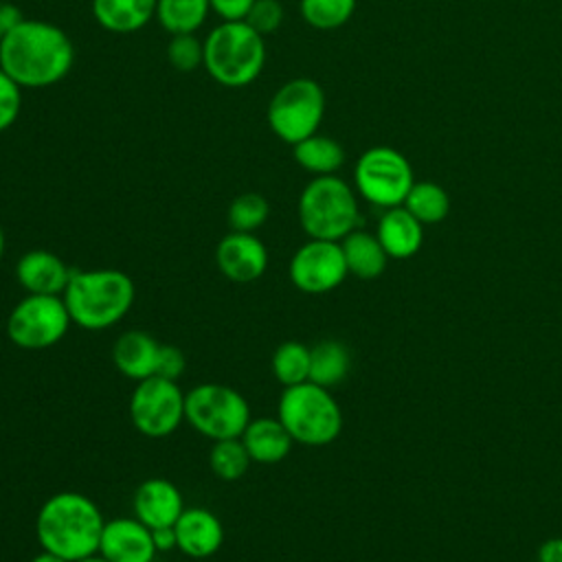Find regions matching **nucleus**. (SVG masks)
Segmentation results:
<instances>
[{
    "label": "nucleus",
    "mask_w": 562,
    "mask_h": 562,
    "mask_svg": "<svg viewBox=\"0 0 562 562\" xmlns=\"http://www.w3.org/2000/svg\"><path fill=\"white\" fill-rule=\"evenodd\" d=\"M75 64V46L64 29L24 18L0 40V68L22 88H48Z\"/></svg>",
    "instance_id": "f257e3e1"
},
{
    "label": "nucleus",
    "mask_w": 562,
    "mask_h": 562,
    "mask_svg": "<svg viewBox=\"0 0 562 562\" xmlns=\"http://www.w3.org/2000/svg\"><path fill=\"white\" fill-rule=\"evenodd\" d=\"M105 518L99 505L81 492L48 496L35 516V536L44 551L77 562L99 551Z\"/></svg>",
    "instance_id": "f03ea898"
},
{
    "label": "nucleus",
    "mask_w": 562,
    "mask_h": 562,
    "mask_svg": "<svg viewBox=\"0 0 562 562\" xmlns=\"http://www.w3.org/2000/svg\"><path fill=\"white\" fill-rule=\"evenodd\" d=\"M61 299L75 325L88 331H103L127 316L136 288L123 270H72Z\"/></svg>",
    "instance_id": "7ed1b4c3"
},
{
    "label": "nucleus",
    "mask_w": 562,
    "mask_h": 562,
    "mask_svg": "<svg viewBox=\"0 0 562 562\" xmlns=\"http://www.w3.org/2000/svg\"><path fill=\"white\" fill-rule=\"evenodd\" d=\"M266 64V42L244 20L220 22L204 40V68L226 88L252 83Z\"/></svg>",
    "instance_id": "20e7f679"
},
{
    "label": "nucleus",
    "mask_w": 562,
    "mask_h": 562,
    "mask_svg": "<svg viewBox=\"0 0 562 562\" xmlns=\"http://www.w3.org/2000/svg\"><path fill=\"white\" fill-rule=\"evenodd\" d=\"M299 224L312 239L340 241L360 224L356 191L338 176H314L301 191Z\"/></svg>",
    "instance_id": "39448f33"
},
{
    "label": "nucleus",
    "mask_w": 562,
    "mask_h": 562,
    "mask_svg": "<svg viewBox=\"0 0 562 562\" xmlns=\"http://www.w3.org/2000/svg\"><path fill=\"white\" fill-rule=\"evenodd\" d=\"M277 417L294 443L303 446H327L338 439L342 430V411L338 402L329 389L310 380L283 389L277 404Z\"/></svg>",
    "instance_id": "423d86ee"
},
{
    "label": "nucleus",
    "mask_w": 562,
    "mask_h": 562,
    "mask_svg": "<svg viewBox=\"0 0 562 562\" xmlns=\"http://www.w3.org/2000/svg\"><path fill=\"white\" fill-rule=\"evenodd\" d=\"M250 419L246 397L233 386L202 382L184 393V422L211 441L241 437Z\"/></svg>",
    "instance_id": "0eeeda50"
},
{
    "label": "nucleus",
    "mask_w": 562,
    "mask_h": 562,
    "mask_svg": "<svg viewBox=\"0 0 562 562\" xmlns=\"http://www.w3.org/2000/svg\"><path fill=\"white\" fill-rule=\"evenodd\" d=\"M325 116V92L310 77L285 81L270 99L266 119L277 138L288 145L318 132Z\"/></svg>",
    "instance_id": "6e6552de"
},
{
    "label": "nucleus",
    "mask_w": 562,
    "mask_h": 562,
    "mask_svg": "<svg viewBox=\"0 0 562 562\" xmlns=\"http://www.w3.org/2000/svg\"><path fill=\"white\" fill-rule=\"evenodd\" d=\"M70 325L72 318L61 296L26 294L7 318V336L20 349L40 351L61 342Z\"/></svg>",
    "instance_id": "1a4fd4ad"
},
{
    "label": "nucleus",
    "mask_w": 562,
    "mask_h": 562,
    "mask_svg": "<svg viewBox=\"0 0 562 562\" xmlns=\"http://www.w3.org/2000/svg\"><path fill=\"white\" fill-rule=\"evenodd\" d=\"M413 182L415 178L408 158L393 147H371L353 167L356 193L380 209L404 204Z\"/></svg>",
    "instance_id": "9d476101"
},
{
    "label": "nucleus",
    "mask_w": 562,
    "mask_h": 562,
    "mask_svg": "<svg viewBox=\"0 0 562 562\" xmlns=\"http://www.w3.org/2000/svg\"><path fill=\"white\" fill-rule=\"evenodd\" d=\"M130 419L149 439L169 437L184 422V391L176 380L162 375L136 382L130 395Z\"/></svg>",
    "instance_id": "9b49d317"
},
{
    "label": "nucleus",
    "mask_w": 562,
    "mask_h": 562,
    "mask_svg": "<svg viewBox=\"0 0 562 562\" xmlns=\"http://www.w3.org/2000/svg\"><path fill=\"white\" fill-rule=\"evenodd\" d=\"M290 281L305 294H325L347 279V263L340 241L307 239L301 244L288 266Z\"/></svg>",
    "instance_id": "f8f14e48"
},
{
    "label": "nucleus",
    "mask_w": 562,
    "mask_h": 562,
    "mask_svg": "<svg viewBox=\"0 0 562 562\" xmlns=\"http://www.w3.org/2000/svg\"><path fill=\"white\" fill-rule=\"evenodd\" d=\"M220 272L235 283H250L268 268V248L255 233H226L215 248Z\"/></svg>",
    "instance_id": "ddd939ff"
},
{
    "label": "nucleus",
    "mask_w": 562,
    "mask_h": 562,
    "mask_svg": "<svg viewBox=\"0 0 562 562\" xmlns=\"http://www.w3.org/2000/svg\"><path fill=\"white\" fill-rule=\"evenodd\" d=\"M99 553L110 562H154L158 555L151 529L136 516H119L105 520Z\"/></svg>",
    "instance_id": "4468645a"
},
{
    "label": "nucleus",
    "mask_w": 562,
    "mask_h": 562,
    "mask_svg": "<svg viewBox=\"0 0 562 562\" xmlns=\"http://www.w3.org/2000/svg\"><path fill=\"white\" fill-rule=\"evenodd\" d=\"M134 516L149 529L173 527L184 512V498L176 483L162 476H151L138 483L132 496Z\"/></svg>",
    "instance_id": "2eb2a0df"
},
{
    "label": "nucleus",
    "mask_w": 562,
    "mask_h": 562,
    "mask_svg": "<svg viewBox=\"0 0 562 562\" xmlns=\"http://www.w3.org/2000/svg\"><path fill=\"white\" fill-rule=\"evenodd\" d=\"M72 268L68 263L44 248H35L24 252L15 263V281L26 294H57L61 296Z\"/></svg>",
    "instance_id": "dca6fc26"
},
{
    "label": "nucleus",
    "mask_w": 562,
    "mask_h": 562,
    "mask_svg": "<svg viewBox=\"0 0 562 562\" xmlns=\"http://www.w3.org/2000/svg\"><path fill=\"white\" fill-rule=\"evenodd\" d=\"M173 529L178 551L195 560L215 555L224 542L222 520L206 507H184Z\"/></svg>",
    "instance_id": "f3484780"
},
{
    "label": "nucleus",
    "mask_w": 562,
    "mask_h": 562,
    "mask_svg": "<svg viewBox=\"0 0 562 562\" xmlns=\"http://www.w3.org/2000/svg\"><path fill=\"white\" fill-rule=\"evenodd\" d=\"M160 342L143 331V329H127L123 331L114 347H112V362L125 378L140 382L149 375H156Z\"/></svg>",
    "instance_id": "a211bd4d"
},
{
    "label": "nucleus",
    "mask_w": 562,
    "mask_h": 562,
    "mask_svg": "<svg viewBox=\"0 0 562 562\" xmlns=\"http://www.w3.org/2000/svg\"><path fill=\"white\" fill-rule=\"evenodd\" d=\"M375 235L389 259H408L422 248L424 224L400 204L384 209Z\"/></svg>",
    "instance_id": "6ab92c4d"
},
{
    "label": "nucleus",
    "mask_w": 562,
    "mask_h": 562,
    "mask_svg": "<svg viewBox=\"0 0 562 562\" xmlns=\"http://www.w3.org/2000/svg\"><path fill=\"white\" fill-rule=\"evenodd\" d=\"M239 439L246 446L252 463H263V465L283 461L294 446V439L290 437V432L285 430L279 417L250 419Z\"/></svg>",
    "instance_id": "aec40b11"
},
{
    "label": "nucleus",
    "mask_w": 562,
    "mask_h": 562,
    "mask_svg": "<svg viewBox=\"0 0 562 562\" xmlns=\"http://www.w3.org/2000/svg\"><path fill=\"white\" fill-rule=\"evenodd\" d=\"M340 248L345 255L347 272L353 274L356 279H362V281L378 279L386 268L389 255L382 248L378 235L373 233L356 228L340 239Z\"/></svg>",
    "instance_id": "412c9836"
},
{
    "label": "nucleus",
    "mask_w": 562,
    "mask_h": 562,
    "mask_svg": "<svg viewBox=\"0 0 562 562\" xmlns=\"http://www.w3.org/2000/svg\"><path fill=\"white\" fill-rule=\"evenodd\" d=\"M92 15L105 31L127 35L156 18V0H92Z\"/></svg>",
    "instance_id": "4be33fe9"
},
{
    "label": "nucleus",
    "mask_w": 562,
    "mask_h": 562,
    "mask_svg": "<svg viewBox=\"0 0 562 562\" xmlns=\"http://www.w3.org/2000/svg\"><path fill=\"white\" fill-rule=\"evenodd\" d=\"M292 156L301 169L314 176H331L345 165L342 145L318 132L292 145Z\"/></svg>",
    "instance_id": "5701e85b"
},
{
    "label": "nucleus",
    "mask_w": 562,
    "mask_h": 562,
    "mask_svg": "<svg viewBox=\"0 0 562 562\" xmlns=\"http://www.w3.org/2000/svg\"><path fill=\"white\" fill-rule=\"evenodd\" d=\"M351 367L349 349L340 340H318L310 347V382L325 389L338 386Z\"/></svg>",
    "instance_id": "b1692460"
},
{
    "label": "nucleus",
    "mask_w": 562,
    "mask_h": 562,
    "mask_svg": "<svg viewBox=\"0 0 562 562\" xmlns=\"http://www.w3.org/2000/svg\"><path fill=\"white\" fill-rule=\"evenodd\" d=\"M209 11V0H156V20L171 35L195 33Z\"/></svg>",
    "instance_id": "393cba45"
},
{
    "label": "nucleus",
    "mask_w": 562,
    "mask_h": 562,
    "mask_svg": "<svg viewBox=\"0 0 562 562\" xmlns=\"http://www.w3.org/2000/svg\"><path fill=\"white\" fill-rule=\"evenodd\" d=\"M413 217H417L424 226L443 222L450 211V198L443 187L430 180L413 182L404 204H402Z\"/></svg>",
    "instance_id": "a878e982"
},
{
    "label": "nucleus",
    "mask_w": 562,
    "mask_h": 562,
    "mask_svg": "<svg viewBox=\"0 0 562 562\" xmlns=\"http://www.w3.org/2000/svg\"><path fill=\"white\" fill-rule=\"evenodd\" d=\"M270 369L274 378L285 386H294L310 380V347L301 340H285L272 351Z\"/></svg>",
    "instance_id": "bb28decb"
},
{
    "label": "nucleus",
    "mask_w": 562,
    "mask_h": 562,
    "mask_svg": "<svg viewBox=\"0 0 562 562\" xmlns=\"http://www.w3.org/2000/svg\"><path fill=\"white\" fill-rule=\"evenodd\" d=\"M250 463H252V459L239 437L213 441L211 452H209V465L217 479L237 481L246 474Z\"/></svg>",
    "instance_id": "cd10ccee"
},
{
    "label": "nucleus",
    "mask_w": 562,
    "mask_h": 562,
    "mask_svg": "<svg viewBox=\"0 0 562 562\" xmlns=\"http://www.w3.org/2000/svg\"><path fill=\"white\" fill-rule=\"evenodd\" d=\"M268 215H270L268 200L255 191H246V193H239L237 198H233V202L228 204V211H226L228 228L239 231V233H255L257 228H261L266 224Z\"/></svg>",
    "instance_id": "c85d7f7f"
},
{
    "label": "nucleus",
    "mask_w": 562,
    "mask_h": 562,
    "mask_svg": "<svg viewBox=\"0 0 562 562\" xmlns=\"http://www.w3.org/2000/svg\"><path fill=\"white\" fill-rule=\"evenodd\" d=\"M299 11L310 26L334 31L349 22L356 11V0H299Z\"/></svg>",
    "instance_id": "c756f323"
},
{
    "label": "nucleus",
    "mask_w": 562,
    "mask_h": 562,
    "mask_svg": "<svg viewBox=\"0 0 562 562\" xmlns=\"http://www.w3.org/2000/svg\"><path fill=\"white\" fill-rule=\"evenodd\" d=\"M167 59L178 72H193L204 66V42L195 33L171 35L167 44Z\"/></svg>",
    "instance_id": "7c9ffc66"
},
{
    "label": "nucleus",
    "mask_w": 562,
    "mask_h": 562,
    "mask_svg": "<svg viewBox=\"0 0 562 562\" xmlns=\"http://www.w3.org/2000/svg\"><path fill=\"white\" fill-rule=\"evenodd\" d=\"M244 22L252 26L259 35L274 33L283 22V4L279 0H255Z\"/></svg>",
    "instance_id": "2f4dec72"
},
{
    "label": "nucleus",
    "mask_w": 562,
    "mask_h": 562,
    "mask_svg": "<svg viewBox=\"0 0 562 562\" xmlns=\"http://www.w3.org/2000/svg\"><path fill=\"white\" fill-rule=\"evenodd\" d=\"M22 86L0 68V132H7L22 110Z\"/></svg>",
    "instance_id": "473e14b6"
},
{
    "label": "nucleus",
    "mask_w": 562,
    "mask_h": 562,
    "mask_svg": "<svg viewBox=\"0 0 562 562\" xmlns=\"http://www.w3.org/2000/svg\"><path fill=\"white\" fill-rule=\"evenodd\" d=\"M187 369V358L184 351L176 345H160L158 353V364H156V375L169 378V380H180V375Z\"/></svg>",
    "instance_id": "72a5a7b5"
},
{
    "label": "nucleus",
    "mask_w": 562,
    "mask_h": 562,
    "mask_svg": "<svg viewBox=\"0 0 562 562\" xmlns=\"http://www.w3.org/2000/svg\"><path fill=\"white\" fill-rule=\"evenodd\" d=\"M209 2H211V11L217 13L224 22H235L246 18L255 0H209Z\"/></svg>",
    "instance_id": "f704fd0d"
},
{
    "label": "nucleus",
    "mask_w": 562,
    "mask_h": 562,
    "mask_svg": "<svg viewBox=\"0 0 562 562\" xmlns=\"http://www.w3.org/2000/svg\"><path fill=\"white\" fill-rule=\"evenodd\" d=\"M22 20H24V15H22V11L13 2L0 0V40L7 33H11Z\"/></svg>",
    "instance_id": "c9c22d12"
},
{
    "label": "nucleus",
    "mask_w": 562,
    "mask_h": 562,
    "mask_svg": "<svg viewBox=\"0 0 562 562\" xmlns=\"http://www.w3.org/2000/svg\"><path fill=\"white\" fill-rule=\"evenodd\" d=\"M151 538H154V547H156L158 553H167V551L178 549L173 527H156V529H151Z\"/></svg>",
    "instance_id": "e433bc0d"
},
{
    "label": "nucleus",
    "mask_w": 562,
    "mask_h": 562,
    "mask_svg": "<svg viewBox=\"0 0 562 562\" xmlns=\"http://www.w3.org/2000/svg\"><path fill=\"white\" fill-rule=\"evenodd\" d=\"M538 562H562V536L549 538L538 547Z\"/></svg>",
    "instance_id": "4c0bfd02"
},
{
    "label": "nucleus",
    "mask_w": 562,
    "mask_h": 562,
    "mask_svg": "<svg viewBox=\"0 0 562 562\" xmlns=\"http://www.w3.org/2000/svg\"><path fill=\"white\" fill-rule=\"evenodd\" d=\"M31 562H68V560L61 558V555H55V553L42 549V553H37L35 558H31Z\"/></svg>",
    "instance_id": "58836bf2"
},
{
    "label": "nucleus",
    "mask_w": 562,
    "mask_h": 562,
    "mask_svg": "<svg viewBox=\"0 0 562 562\" xmlns=\"http://www.w3.org/2000/svg\"><path fill=\"white\" fill-rule=\"evenodd\" d=\"M77 562H110V560H108V558H103V555L97 551V553L86 555V558H81V560H77Z\"/></svg>",
    "instance_id": "ea45409f"
},
{
    "label": "nucleus",
    "mask_w": 562,
    "mask_h": 562,
    "mask_svg": "<svg viewBox=\"0 0 562 562\" xmlns=\"http://www.w3.org/2000/svg\"><path fill=\"white\" fill-rule=\"evenodd\" d=\"M2 255H4V231L0 226V261H2Z\"/></svg>",
    "instance_id": "a19ab883"
}]
</instances>
